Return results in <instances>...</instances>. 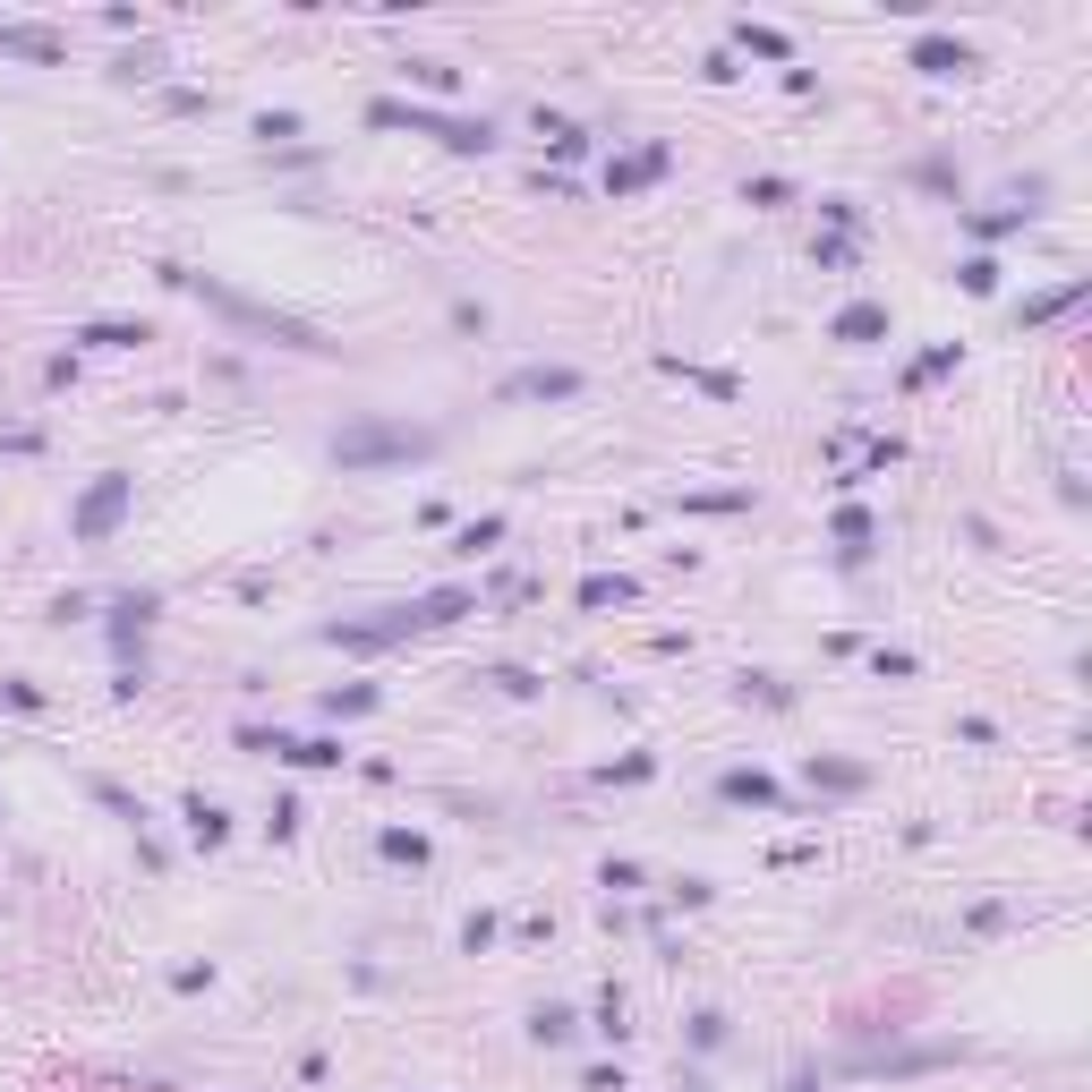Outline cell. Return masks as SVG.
Returning <instances> with one entry per match:
<instances>
[{
    "mask_svg": "<svg viewBox=\"0 0 1092 1092\" xmlns=\"http://www.w3.org/2000/svg\"><path fill=\"white\" fill-rule=\"evenodd\" d=\"M572 384H581L572 367H538V376H521V384H504V393H572Z\"/></svg>",
    "mask_w": 1092,
    "mask_h": 1092,
    "instance_id": "obj_1",
    "label": "cell"
}]
</instances>
